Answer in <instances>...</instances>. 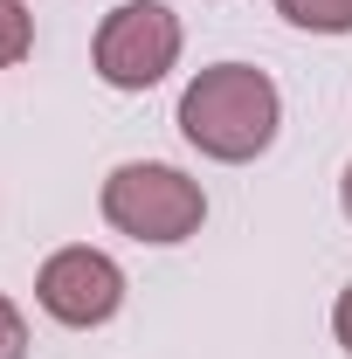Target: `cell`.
Masks as SVG:
<instances>
[{"label": "cell", "instance_id": "1", "mask_svg": "<svg viewBox=\"0 0 352 359\" xmlns=\"http://www.w3.org/2000/svg\"><path fill=\"white\" fill-rule=\"evenodd\" d=\"M180 132L208 159H256L276 138V83L249 62H215L180 97Z\"/></svg>", "mask_w": 352, "mask_h": 359}, {"label": "cell", "instance_id": "2", "mask_svg": "<svg viewBox=\"0 0 352 359\" xmlns=\"http://www.w3.org/2000/svg\"><path fill=\"white\" fill-rule=\"evenodd\" d=\"M104 215H111V228H125L132 242H187L194 228L208 222V201H201V187L180 166L138 159V166H118L104 180Z\"/></svg>", "mask_w": 352, "mask_h": 359}, {"label": "cell", "instance_id": "3", "mask_svg": "<svg viewBox=\"0 0 352 359\" xmlns=\"http://www.w3.org/2000/svg\"><path fill=\"white\" fill-rule=\"evenodd\" d=\"M180 55V21L159 0H125L104 28H97V76L111 90H145L173 69Z\"/></svg>", "mask_w": 352, "mask_h": 359}, {"label": "cell", "instance_id": "4", "mask_svg": "<svg viewBox=\"0 0 352 359\" xmlns=\"http://www.w3.org/2000/svg\"><path fill=\"white\" fill-rule=\"evenodd\" d=\"M35 297H42V311L62 318V325H104V318L125 304V276H118L111 256H97V249H62V256L42 263Z\"/></svg>", "mask_w": 352, "mask_h": 359}, {"label": "cell", "instance_id": "5", "mask_svg": "<svg viewBox=\"0 0 352 359\" xmlns=\"http://www.w3.org/2000/svg\"><path fill=\"white\" fill-rule=\"evenodd\" d=\"M297 28H318V35H346L352 28V0H276Z\"/></svg>", "mask_w": 352, "mask_h": 359}, {"label": "cell", "instance_id": "6", "mask_svg": "<svg viewBox=\"0 0 352 359\" xmlns=\"http://www.w3.org/2000/svg\"><path fill=\"white\" fill-rule=\"evenodd\" d=\"M35 42V21H28V7L21 0H0V69H14L21 55Z\"/></svg>", "mask_w": 352, "mask_h": 359}, {"label": "cell", "instance_id": "7", "mask_svg": "<svg viewBox=\"0 0 352 359\" xmlns=\"http://www.w3.org/2000/svg\"><path fill=\"white\" fill-rule=\"evenodd\" d=\"M28 353V325H21V311L0 297V359H21Z\"/></svg>", "mask_w": 352, "mask_h": 359}, {"label": "cell", "instance_id": "8", "mask_svg": "<svg viewBox=\"0 0 352 359\" xmlns=\"http://www.w3.org/2000/svg\"><path fill=\"white\" fill-rule=\"evenodd\" d=\"M332 325H339V346H346V353H352V290H346V297H339V311H332Z\"/></svg>", "mask_w": 352, "mask_h": 359}, {"label": "cell", "instance_id": "9", "mask_svg": "<svg viewBox=\"0 0 352 359\" xmlns=\"http://www.w3.org/2000/svg\"><path fill=\"white\" fill-rule=\"evenodd\" d=\"M346 215H352V166H346Z\"/></svg>", "mask_w": 352, "mask_h": 359}]
</instances>
